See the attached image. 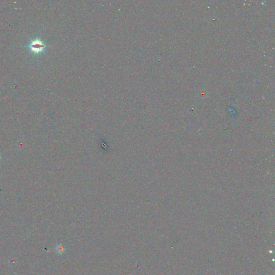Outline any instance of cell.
<instances>
[{"label":"cell","mask_w":275,"mask_h":275,"mask_svg":"<svg viewBox=\"0 0 275 275\" xmlns=\"http://www.w3.org/2000/svg\"><path fill=\"white\" fill-rule=\"evenodd\" d=\"M30 52L36 56H38L44 52L46 45L44 43L40 38L36 37L31 40L29 43L26 45Z\"/></svg>","instance_id":"cell-1"},{"label":"cell","mask_w":275,"mask_h":275,"mask_svg":"<svg viewBox=\"0 0 275 275\" xmlns=\"http://www.w3.org/2000/svg\"><path fill=\"white\" fill-rule=\"evenodd\" d=\"M55 250L59 254H62L65 252L66 248L62 245H58L55 247Z\"/></svg>","instance_id":"cell-2"},{"label":"cell","mask_w":275,"mask_h":275,"mask_svg":"<svg viewBox=\"0 0 275 275\" xmlns=\"http://www.w3.org/2000/svg\"><path fill=\"white\" fill-rule=\"evenodd\" d=\"M1 155H0V161H1Z\"/></svg>","instance_id":"cell-3"}]
</instances>
